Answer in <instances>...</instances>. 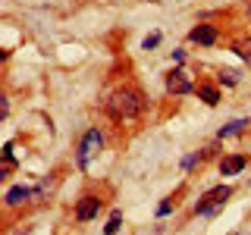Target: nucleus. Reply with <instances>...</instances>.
I'll return each mask as SVG.
<instances>
[{
    "label": "nucleus",
    "mask_w": 251,
    "mask_h": 235,
    "mask_svg": "<svg viewBox=\"0 0 251 235\" xmlns=\"http://www.w3.org/2000/svg\"><path fill=\"white\" fill-rule=\"evenodd\" d=\"M35 194H41V188H25V185H16L6 191V207H19V204H25L28 198H35Z\"/></svg>",
    "instance_id": "obj_9"
},
{
    "label": "nucleus",
    "mask_w": 251,
    "mask_h": 235,
    "mask_svg": "<svg viewBox=\"0 0 251 235\" xmlns=\"http://www.w3.org/2000/svg\"><path fill=\"white\" fill-rule=\"evenodd\" d=\"M100 151H104V132H100V129H88L82 138H78V144H75V166L88 169L91 163L100 157Z\"/></svg>",
    "instance_id": "obj_2"
},
{
    "label": "nucleus",
    "mask_w": 251,
    "mask_h": 235,
    "mask_svg": "<svg viewBox=\"0 0 251 235\" xmlns=\"http://www.w3.org/2000/svg\"><path fill=\"white\" fill-rule=\"evenodd\" d=\"M217 82L220 85H235V82H239V72H235V69H220V72H217Z\"/></svg>",
    "instance_id": "obj_14"
},
{
    "label": "nucleus",
    "mask_w": 251,
    "mask_h": 235,
    "mask_svg": "<svg viewBox=\"0 0 251 235\" xmlns=\"http://www.w3.org/2000/svg\"><path fill=\"white\" fill-rule=\"evenodd\" d=\"M235 235H239V232H235Z\"/></svg>",
    "instance_id": "obj_17"
},
{
    "label": "nucleus",
    "mask_w": 251,
    "mask_h": 235,
    "mask_svg": "<svg viewBox=\"0 0 251 235\" xmlns=\"http://www.w3.org/2000/svg\"><path fill=\"white\" fill-rule=\"evenodd\" d=\"M16 169V157H13V144L3 147V176H10V172Z\"/></svg>",
    "instance_id": "obj_13"
},
{
    "label": "nucleus",
    "mask_w": 251,
    "mask_h": 235,
    "mask_svg": "<svg viewBox=\"0 0 251 235\" xmlns=\"http://www.w3.org/2000/svg\"><path fill=\"white\" fill-rule=\"evenodd\" d=\"M232 50L239 53L242 60H248V63H251V41H248V44H245V41H235V44H232Z\"/></svg>",
    "instance_id": "obj_15"
},
{
    "label": "nucleus",
    "mask_w": 251,
    "mask_h": 235,
    "mask_svg": "<svg viewBox=\"0 0 251 235\" xmlns=\"http://www.w3.org/2000/svg\"><path fill=\"white\" fill-rule=\"evenodd\" d=\"M188 41L198 44V47H214L220 41V28L210 25V22H198V25L188 31Z\"/></svg>",
    "instance_id": "obj_6"
},
{
    "label": "nucleus",
    "mask_w": 251,
    "mask_h": 235,
    "mask_svg": "<svg viewBox=\"0 0 251 235\" xmlns=\"http://www.w3.org/2000/svg\"><path fill=\"white\" fill-rule=\"evenodd\" d=\"M182 194H185V185H182V188H176V194H170V198L163 201L160 207H157V216H167L170 210H173V207H176V204H179V198H182Z\"/></svg>",
    "instance_id": "obj_11"
},
{
    "label": "nucleus",
    "mask_w": 251,
    "mask_h": 235,
    "mask_svg": "<svg viewBox=\"0 0 251 235\" xmlns=\"http://www.w3.org/2000/svg\"><path fill=\"white\" fill-rule=\"evenodd\" d=\"M167 91L176 94V97H185V94H195V82L185 69H173L167 75Z\"/></svg>",
    "instance_id": "obj_5"
},
{
    "label": "nucleus",
    "mask_w": 251,
    "mask_h": 235,
    "mask_svg": "<svg viewBox=\"0 0 251 235\" xmlns=\"http://www.w3.org/2000/svg\"><path fill=\"white\" fill-rule=\"evenodd\" d=\"M195 94H198V100H204L207 107H217L220 100H223V94H220V82H214V78H201V82L195 85Z\"/></svg>",
    "instance_id": "obj_7"
},
{
    "label": "nucleus",
    "mask_w": 251,
    "mask_h": 235,
    "mask_svg": "<svg viewBox=\"0 0 251 235\" xmlns=\"http://www.w3.org/2000/svg\"><path fill=\"white\" fill-rule=\"evenodd\" d=\"M245 166H248V157L245 154H226V157H220V176H239Z\"/></svg>",
    "instance_id": "obj_8"
},
{
    "label": "nucleus",
    "mask_w": 251,
    "mask_h": 235,
    "mask_svg": "<svg viewBox=\"0 0 251 235\" xmlns=\"http://www.w3.org/2000/svg\"><path fill=\"white\" fill-rule=\"evenodd\" d=\"M229 198H232V185H214V188H207V191L195 201L192 213L195 216H210V213H217Z\"/></svg>",
    "instance_id": "obj_3"
},
{
    "label": "nucleus",
    "mask_w": 251,
    "mask_h": 235,
    "mask_svg": "<svg viewBox=\"0 0 251 235\" xmlns=\"http://www.w3.org/2000/svg\"><path fill=\"white\" fill-rule=\"evenodd\" d=\"M120 226H123V213H120V210H113L110 223L104 226V235H116V232H120Z\"/></svg>",
    "instance_id": "obj_12"
},
{
    "label": "nucleus",
    "mask_w": 251,
    "mask_h": 235,
    "mask_svg": "<svg viewBox=\"0 0 251 235\" xmlns=\"http://www.w3.org/2000/svg\"><path fill=\"white\" fill-rule=\"evenodd\" d=\"M157 44H160V35H151V38H145V44H141V47L151 50V47H157Z\"/></svg>",
    "instance_id": "obj_16"
},
{
    "label": "nucleus",
    "mask_w": 251,
    "mask_h": 235,
    "mask_svg": "<svg viewBox=\"0 0 251 235\" xmlns=\"http://www.w3.org/2000/svg\"><path fill=\"white\" fill-rule=\"evenodd\" d=\"M248 125H251V119H232L229 125H223V129L217 132V138L223 141V138H229V135H239V132H245Z\"/></svg>",
    "instance_id": "obj_10"
},
{
    "label": "nucleus",
    "mask_w": 251,
    "mask_h": 235,
    "mask_svg": "<svg viewBox=\"0 0 251 235\" xmlns=\"http://www.w3.org/2000/svg\"><path fill=\"white\" fill-rule=\"evenodd\" d=\"M104 113L113 122H132L145 113V94L135 85H120L110 91V97L104 100Z\"/></svg>",
    "instance_id": "obj_1"
},
{
    "label": "nucleus",
    "mask_w": 251,
    "mask_h": 235,
    "mask_svg": "<svg viewBox=\"0 0 251 235\" xmlns=\"http://www.w3.org/2000/svg\"><path fill=\"white\" fill-rule=\"evenodd\" d=\"M100 210H104V198L94 194V191H88V194H82V198L75 201L73 219H75V223H91V219H98Z\"/></svg>",
    "instance_id": "obj_4"
}]
</instances>
